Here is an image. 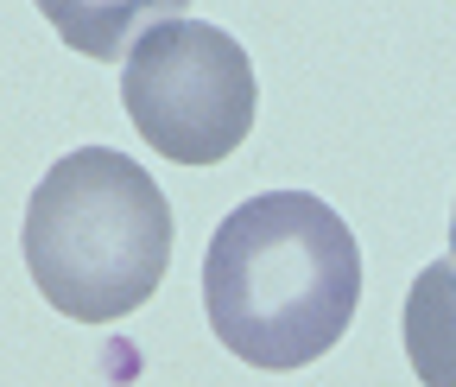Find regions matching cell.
I'll return each instance as SVG.
<instances>
[{
  "label": "cell",
  "instance_id": "277c9868",
  "mask_svg": "<svg viewBox=\"0 0 456 387\" xmlns=\"http://www.w3.org/2000/svg\"><path fill=\"white\" fill-rule=\"evenodd\" d=\"M191 0H38V13L57 26L77 58L95 64H127L134 38H146L165 20H184Z\"/></svg>",
  "mask_w": 456,
  "mask_h": 387
},
{
  "label": "cell",
  "instance_id": "8992f818",
  "mask_svg": "<svg viewBox=\"0 0 456 387\" xmlns=\"http://www.w3.org/2000/svg\"><path fill=\"white\" fill-rule=\"evenodd\" d=\"M450 260H456V210H450Z\"/></svg>",
  "mask_w": 456,
  "mask_h": 387
},
{
  "label": "cell",
  "instance_id": "5b68a950",
  "mask_svg": "<svg viewBox=\"0 0 456 387\" xmlns=\"http://www.w3.org/2000/svg\"><path fill=\"white\" fill-rule=\"evenodd\" d=\"M399 337L425 387H456V260H431L412 280Z\"/></svg>",
  "mask_w": 456,
  "mask_h": 387
},
{
  "label": "cell",
  "instance_id": "7a4b0ae2",
  "mask_svg": "<svg viewBox=\"0 0 456 387\" xmlns=\"http://www.w3.org/2000/svg\"><path fill=\"white\" fill-rule=\"evenodd\" d=\"M26 273L77 317L114 324L140 311L171 267V203L146 165L114 146H77L38 178L26 203Z\"/></svg>",
  "mask_w": 456,
  "mask_h": 387
},
{
  "label": "cell",
  "instance_id": "6da1fadb",
  "mask_svg": "<svg viewBox=\"0 0 456 387\" xmlns=\"http://www.w3.org/2000/svg\"><path fill=\"white\" fill-rule=\"evenodd\" d=\"M362 305V248L311 191H260L228 210L203 254V311L228 356L285 375L342 343Z\"/></svg>",
  "mask_w": 456,
  "mask_h": 387
},
{
  "label": "cell",
  "instance_id": "3957f363",
  "mask_svg": "<svg viewBox=\"0 0 456 387\" xmlns=\"http://www.w3.org/2000/svg\"><path fill=\"white\" fill-rule=\"evenodd\" d=\"M121 108L171 165L228 159L260 115V77L241 38L197 20H165L134 38L121 64Z\"/></svg>",
  "mask_w": 456,
  "mask_h": 387
}]
</instances>
